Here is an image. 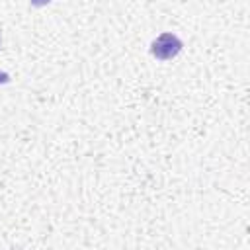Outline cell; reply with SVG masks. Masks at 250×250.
I'll return each mask as SVG.
<instances>
[{"mask_svg": "<svg viewBox=\"0 0 250 250\" xmlns=\"http://www.w3.org/2000/svg\"><path fill=\"white\" fill-rule=\"evenodd\" d=\"M182 39L176 33H160L152 43H150V55L158 61H172L182 53Z\"/></svg>", "mask_w": 250, "mask_h": 250, "instance_id": "6da1fadb", "label": "cell"}, {"mask_svg": "<svg viewBox=\"0 0 250 250\" xmlns=\"http://www.w3.org/2000/svg\"><path fill=\"white\" fill-rule=\"evenodd\" d=\"M53 0H29V4L33 6V8H43V6H47V4H51Z\"/></svg>", "mask_w": 250, "mask_h": 250, "instance_id": "7a4b0ae2", "label": "cell"}, {"mask_svg": "<svg viewBox=\"0 0 250 250\" xmlns=\"http://www.w3.org/2000/svg\"><path fill=\"white\" fill-rule=\"evenodd\" d=\"M10 74L6 72V70H0V86H4V84H10Z\"/></svg>", "mask_w": 250, "mask_h": 250, "instance_id": "3957f363", "label": "cell"}, {"mask_svg": "<svg viewBox=\"0 0 250 250\" xmlns=\"http://www.w3.org/2000/svg\"><path fill=\"white\" fill-rule=\"evenodd\" d=\"M0 45H2V35H0Z\"/></svg>", "mask_w": 250, "mask_h": 250, "instance_id": "277c9868", "label": "cell"}]
</instances>
